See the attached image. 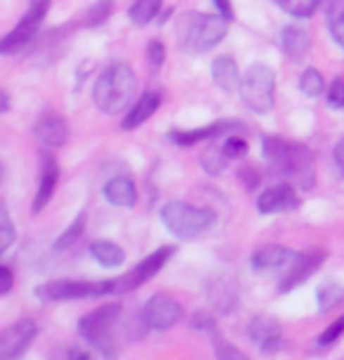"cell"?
<instances>
[{"instance_id": "1", "label": "cell", "mask_w": 344, "mask_h": 360, "mask_svg": "<svg viewBox=\"0 0 344 360\" xmlns=\"http://www.w3.org/2000/svg\"><path fill=\"white\" fill-rule=\"evenodd\" d=\"M262 153H265L269 172L288 179L293 186L302 191H312L316 186V162L314 153L307 146L293 144L281 137L262 139Z\"/></svg>"}, {"instance_id": "2", "label": "cell", "mask_w": 344, "mask_h": 360, "mask_svg": "<svg viewBox=\"0 0 344 360\" xmlns=\"http://www.w3.org/2000/svg\"><path fill=\"white\" fill-rule=\"evenodd\" d=\"M137 76L127 64L116 62L99 73L92 87L94 106L106 115H118L134 104Z\"/></svg>"}, {"instance_id": "3", "label": "cell", "mask_w": 344, "mask_h": 360, "mask_svg": "<svg viewBox=\"0 0 344 360\" xmlns=\"http://www.w3.org/2000/svg\"><path fill=\"white\" fill-rule=\"evenodd\" d=\"M229 31V19L222 15H198L186 12L177 24L179 47L186 54H203L222 43Z\"/></svg>"}, {"instance_id": "4", "label": "cell", "mask_w": 344, "mask_h": 360, "mask_svg": "<svg viewBox=\"0 0 344 360\" xmlns=\"http://www.w3.org/2000/svg\"><path fill=\"white\" fill-rule=\"evenodd\" d=\"M160 219H163L165 229L172 236H177L179 240H198L215 226L217 217L210 207L191 205L184 200H170L160 210Z\"/></svg>"}, {"instance_id": "5", "label": "cell", "mask_w": 344, "mask_h": 360, "mask_svg": "<svg viewBox=\"0 0 344 360\" xmlns=\"http://www.w3.org/2000/svg\"><path fill=\"white\" fill-rule=\"evenodd\" d=\"M120 316H123V307L120 304H106V307L94 309L92 314H87L78 321V335L90 346H94V351L102 353L106 360L113 358L111 337Z\"/></svg>"}, {"instance_id": "6", "label": "cell", "mask_w": 344, "mask_h": 360, "mask_svg": "<svg viewBox=\"0 0 344 360\" xmlns=\"http://www.w3.org/2000/svg\"><path fill=\"white\" fill-rule=\"evenodd\" d=\"M118 281H47L36 288V297L43 302H71V299H92L116 295Z\"/></svg>"}, {"instance_id": "7", "label": "cell", "mask_w": 344, "mask_h": 360, "mask_svg": "<svg viewBox=\"0 0 344 360\" xmlns=\"http://www.w3.org/2000/svg\"><path fill=\"white\" fill-rule=\"evenodd\" d=\"M276 76L267 64L255 62L248 66L246 76L241 80V99L253 113H269L274 108Z\"/></svg>"}, {"instance_id": "8", "label": "cell", "mask_w": 344, "mask_h": 360, "mask_svg": "<svg viewBox=\"0 0 344 360\" xmlns=\"http://www.w3.org/2000/svg\"><path fill=\"white\" fill-rule=\"evenodd\" d=\"M47 10H50V0H31L29 10H26L24 17H22V22H19L8 36L0 40V54L22 52L24 47L36 38V33L40 29V24H43Z\"/></svg>"}, {"instance_id": "9", "label": "cell", "mask_w": 344, "mask_h": 360, "mask_svg": "<svg viewBox=\"0 0 344 360\" xmlns=\"http://www.w3.org/2000/svg\"><path fill=\"white\" fill-rule=\"evenodd\" d=\"M174 252H177V250H174L172 245H163V248H158L156 252H151L149 257H144V259H141L137 266L130 271V274H125L123 278H118L116 295H125V292H132V290L141 288L144 283H149L151 278L156 276L158 271L172 259Z\"/></svg>"}, {"instance_id": "10", "label": "cell", "mask_w": 344, "mask_h": 360, "mask_svg": "<svg viewBox=\"0 0 344 360\" xmlns=\"http://www.w3.org/2000/svg\"><path fill=\"white\" fill-rule=\"evenodd\" d=\"M181 314H184L181 304L174 297L165 295V292L153 295L149 302L144 304V309H141V318H144L146 328L156 330V332H165L174 328V325L181 321Z\"/></svg>"}, {"instance_id": "11", "label": "cell", "mask_w": 344, "mask_h": 360, "mask_svg": "<svg viewBox=\"0 0 344 360\" xmlns=\"http://www.w3.org/2000/svg\"><path fill=\"white\" fill-rule=\"evenodd\" d=\"M38 335V325L24 318V321L12 323L0 337V360H17L24 356L31 342Z\"/></svg>"}, {"instance_id": "12", "label": "cell", "mask_w": 344, "mask_h": 360, "mask_svg": "<svg viewBox=\"0 0 344 360\" xmlns=\"http://www.w3.org/2000/svg\"><path fill=\"white\" fill-rule=\"evenodd\" d=\"M243 125L238 120H215L205 127H196V130H172L167 139L174 141L177 146H193L198 141H215L219 137H229L234 132H241Z\"/></svg>"}, {"instance_id": "13", "label": "cell", "mask_w": 344, "mask_h": 360, "mask_svg": "<svg viewBox=\"0 0 344 360\" xmlns=\"http://www.w3.org/2000/svg\"><path fill=\"white\" fill-rule=\"evenodd\" d=\"M323 262H326V252H323V250H309V252L295 255V259L290 262V269L283 274L279 290L290 292V290L300 288L302 283L309 281V278L321 269Z\"/></svg>"}, {"instance_id": "14", "label": "cell", "mask_w": 344, "mask_h": 360, "mask_svg": "<svg viewBox=\"0 0 344 360\" xmlns=\"http://www.w3.org/2000/svg\"><path fill=\"white\" fill-rule=\"evenodd\" d=\"M248 337L262 353H276L283 346V330L281 323L274 316L260 314L248 325Z\"/></svg>"}, {"instance_id": "15", "label": "cell", "mask_w": 344, "mask_h": 360, "mask_svg": "<svg viewBox=\"0 0 344 360\" xmlns=\"http://www.w3.org/2000/svg\"><path fill=\"white\" fill-rule=\"evenodd\" d=\"M298 205H300V198L290 181H283V184H274V186L265 188V193L257 198V212H262V214L288 212V210H295Z\"/></svg>"}, {"instance_id": "16", "label": "cell", "mask_w": 344, "mask_h": 360, "mask_svg": "<svg viewBox=\"0 0 344 360\" xmlns=\"http://www.w3.org/2000/svg\"><path fill=\"white\" fill-rule=\"evenodd\" d=\"M33 132H36V137L50 148H59L69 141V125H66V120L57 113L40 115V118L36 120Z\"/></svg>"}, {"instance_id": "17", "label": "cell", "mask_w": 344, "mask_h": 360, "mask_svg": "<svg viewBox=\"0 0 344 360\" xmlns=\"http://www.w3.org/2000/svg\"><path fill=\"white\" fill-rule=\"evenodd\" d=\"M57 181H59V165L50 153H45L43 167H40L38 191H36V198H33V205H31L33 214H38L40 210H45V205L50 202L52 193H55V188H57Z\"/></svg>"}, {"instance_id": "18", "label": "cell", "mask_w": 344, "mask_h": 360, "mask_svg": "<svg viewBox=\"0 0 344 360\" xmlns=\"http://www.w3.org/2000/svg\"><path fill=\"white\" fill-rule=\"evenodd\" d=\"M309 47H312V36H309L307 29L290 24L281 31V50L288 59L302 62L309 54Z\"/></svg>"}, {"instance_id": "19", "label": "cell", "mask_w": 344, "mask_h": 360, "mask_svg": "<svg viewBox=\"0 0 344 360\" xmlns=\"http://www.w3.org/2000/svg\"><path fill=\"white\" fill-rule=\"evenodd\" d=\"M295 259V252L290 248H283V245H262L253 252V269L255 271H279L283 269L286 264H290Z\"/></svg>"}, {"instance_id": "20", "label": "cell", "mask_w": 344, "mask_h": 360, "mask_svg": "<svg viewBox=\"0 0 344 360\" xmlns=\"http://www.w3.org/2000/svg\"><path fill=\"white\" fill-rule=\"evenodd\" d=\"M212 80L219 90L224 92H234V90H241V71H238V64H236L234 57L229 54H219V57L212 59Z\"/></svg>"}, {"instance_id": "21", "label": "cell", "mask_w": 344, "mask_h": 360, "mask_svg": "<svg viewBox=\"0 0 344 360\" xmlns=\"http://www.w3.org/2000/svg\"><path fill=\"white\" fill-rule=\"evenodd\" d=\"M160 106V94L158 92H144L141 97L134 101V104L130 106V111H127V115L123 118V130H134V127H139L141 123H146V120L151 118L153 113L158 111Z\"/></svg>"}, {"instance_id": "22", "label": "cell", "mask_w": 344, "mask_h": 360, "mask_svg": "<svg viewBox=\"0 0 344 360\" xmlns=\"http://www.w3.org/2000/svg\"><path fill=\"white\" fill-rule=\"evenodd\" d=\"M104 195L111 205H118V207H132L134 202H137V188H134V181L125 174L111 176V179L104 184Z\"/></svg>"}, {"instance_id": "23", "label": "cell", "mask_w": 344, "mask_h": 360, "mask_svg": "<svg viewBox=\"0 0 344 360\" xmlns=\"http://www.w3.org/2000/svg\"><path fill=\"white\" fill-rule=\"evenodd\" d=\"M90 255L104 269H118L125 262V250L109 240H94L90 245Z\"/></svg>"}, {"instance_id": "24", "label": "cell", "mask_w": 344, "mask_h": 360, "mask_svg": "<svg viewBox=\"0 0 344 360\" xmlns=\"http://www.w3.org/2000/svg\"><path fill=\"white\" fill-rule=\"evenodd\" d=\"M210 302L219 314H231L236 304V285L229 278H219V281L210 283Z\"/></svg>"}, {"instance_id": "25", "label": "cell", "mask_w": 344, "mask_h": 360, "mask_svg": "<svg viewBox=\"0 0 344 360\" xmlns=\"http://www.w3.org/2000/svg\"><path fill=\"white\" fill-rule=\"evenodd\" d=\"M160 5H163V0H134L130 5V22L134 26H146L151 22V19L158 17L160 12Z\"/></svg>"}, {"instance_id": "26", "label": "cell", "mask_w": 344, "mask_h": 360, "mask_svg": "<svg viewBox=\"0 0 344 360\" xmlns=\"http://www.w3.org/2000/svg\"><path fill=\"white\" fill-rule=\"evenodd\" d=\"M283 12L298 17V19H309L316 15V10L321 8V0H272Z\"/></svg>"}, {"instance_id": "27", "label": "cell", "mask_w": 344, "mask_h": 360, "mask_svg": "<svg viewBox=\"0 0 344 360\" xmlns=\"http://www.w3.org/2000/svg\"><path fill=\"white\" fill-rule=\"evenodd\" d=\"M227 162H229V155L224 153V146L222 144H210L208 146V151L200 155V165H203V169L208 174L224 172Z\"/></svg>"}, {"instance_id": "28", "label": "cell", "mask_w": 344, "mask_h": 360, "mask_svg": "<svg viewBox=\"0 0 344 360\" xmlns=\"http://www.w3.org/2000/svg\"><path fill=\"white\" fill-rule=\"evenodd\" d=\"M113 8H116V0H97V3L85 12L83 26H87V29H97V26H102L106 19L113 15Z\"/></svg>"}, {"instance_id": "29", "label": "cell", "mask_w": 344, "mask_h": 360, "mask_svg": "<svg viewBox=\"0 0 344 360\" xmlns=\"http://www.w3.org/2000/svg\"><path fill=\"white\" fill-rule=\"evenodd\" d=\"M344 299V288L340 283L335 281H326L319 288V295H316V302H319V309L321 311H330L335 309L337 304H340Z\"/></svg>"}, {"instance_id": "30", "label": "cell", "mask_w": 344, "mask_h": 360, "mask_svg": "<svg viewBox=\"0 0 344 360\" xmlns=\"http://www.w3.org/2000/svg\"><path fill=\"white\" fill-rule=\"evenodd\" d=\"M83 229H85V214H78L76 219L69 224V229H66L64 233L55 240V250H69L73 243L83 236Z\"/></svg>"}, {"instance_id": "31", "label": "cell", "mask_w": 344, "mask_h": 360, "mask_svg": "<svg viewBox=\"0 0 344 360\" xmlns=\"http://www.w3.org/2000/svg\"><path fill=\"white\" fill-rule=\"evenodd\" d=\"M17 238V231H15V224L10 219V212L8 207H0V252H8L12 248V243H15Z\"/></svg>"}, {"instance_id": "32", "label": "cell", "mask_w": 344, "mask_h": 360, "mask_svg": "<svg viewBox=\"0 0 344 360\" xmlns=\"http://www.w3.org/2000/svg\"><path fill=\"white\" fill-rule=\"evenodd\" d=\"M323 87H326V83H323V76L316 69H307L305 73H302L300 90L305 92L307 97H321Z\"/></svg>"}, {"instance_id": "33", "label": "cell", "mask_w": 344, "mask_h": 360, "mask_svg": "<svg viewBox=\"0 0 344 360\" xmlns=\"http://www.w3.org/2000/svg\"><path fill=\"white\" fill-rule=\"evenodd\" d=\"M215 356H217V360H250L238 346H234L231 342H224V339H219V337H215Z\"/></svg>"}, {"instance_id": "34", "label": "cell", "mask_w": 344, "mask_h": 360, "mask_svg": "<svg viewBox=\"0 0 344 360\" xmlns=\"http://www.w3.org/2000/svg\"><path fill=\"white\" fill-rule=\"evenodd\" d=\"M191 325H193V330L203 332V335L217 337V321H215V316L210 311H196L191 316Z\"/></svg>"}, {"instance_id": "35", "label": "cell", "mask_w": 344, "mask_h": 360, "mask_svg": "<svg viewBox=\"0 0 344 360\" xmlns=\"http://www.w3.org/2000/svg\"><path fill=\"white\" fill-rule=\"evenodd\" d=\"M222 146H224V153L229 155V160H236L248 153V141L243 137H236V134H229V137L222 141Z\"/></svg>"}, {"instance_id": "36", "label": "cell", "mask_w": 344, "mask_h": 360, "mask_svg": "<svg viewBox=\"0 0 344 360\" xmlns=\"http://www.w3.org/2000/svg\"><path fill=\"white\" fill-rule=\"evenodd\" d=\"M342 335H344V316H342V318H337L335 323H330L328 328L321 332L319 344H321V346H330V344H335Z\"/></svg>"}, {"instance_id": "37", "label": "cell", "mask_w": 344, "mask_h": 360, "mask_svg": "<svg viewBox=\"0 0 344 360\" xmlns=\"http://www.w3.org/2000/svg\"><path fill=\"white\" fill-rule=\"evenodd\" d=\"M146 59H149L151 69L158 71L165 62V45L160 43V40H151V43L146 45Z\"/></svg>"}, {"instance_id": "38", "label": "cell", "mask_w": 344, "mask_h": 360, "mask_svg": "<svg viewBox=\"0 0 344 360\" xmlns=\"http://www.w3.org/2000/svg\"><path fill=\"white\" fill-rule=\"evenodd\" d=\"M328 106L344 108V78H335L333 85L328 87Z\"/></svg>"}, {"instance_id": "39", "label": "cell", "mask_w": 344, "mask_h": 360, "mask_svg": "<svg viewBox=\"0 0 344 360\" xmlns=\"http://www.w3.org/2000/svg\"><path fill=\"white\" fill-rule=\"evenodd\" d=\"M344 17V0H328L326 3V19H328V26L340 22Z\"/></svg>"}, {"instance_id": "40", "label": "cell", "mask_w": 344, "mask_h": 360, "mask_svg": "<svg viewBox=\"0 0 344 360\" xmlns=\"http://www.w3.org/2000/svg\"><path fill=\"white\" fill-rule=\"evenodd\" d=\"M238 176H241V184L246 188H255L260 184V172L255 167H243L238 172Z\"/></svg>"}, {"instance_id": "41", "label": "cell", "mask_w": 344, "mask_h": 360, "mask_svg": "<svg viewBox=\"0 0 344 360\" xmlns=\"http://www.w3.org/2000/svg\"><path fill=\"white\" fill-rule=\"evenodd\" d=\"M12 285H15V276H12V271L8 266H0V295H8L12 290Z\"/></svg>"}, {"instance_id": "42", "label": "cell", "mask_w": 344, "mask_h": 360, "mask_svg": "<svg viewBox=\"0 0 344 360\" xmlns=\"http://www.w3.org/2000/svg\"><path fill=\"white\" fill-rule=\"evenodd\" d=\"M333 162L337 167V172L344 176V137L335 144V151H333Z\"/></svg>"}, {"instance_id": "43", "label": "cell", "mask_w": 344, "mask_h": 360, "mask_svg": "<svg viewBox=\"0 0 344 360\" xmlns=\"http://www.w3.org/2000/svg\"><path fill=\"white\" fill-rule=\"evenodd\" d=\"M215 3V8H217V12L222 17H227V19H231L234 17V10H231V0H212Z\"/></svg>"}, {"instance_id": "44", "label": "cell", "mask_w": 344, "mask_h": 360, "mask_svg": "<svg viewBox=\"0 0 344 360\" xmlns=\"http://www.w3.org/2000/svg\"><path fill=\"white\" fill-rule=\"evenodd\" d=\"M330 33H333V38L344 47V17L340 19V22L330 24Z\"/></svg>"}, {"instance_id": "45", "label": "cell", "mask_w": 344, "mask_h": 360, "mask_svg": "<svg viewBox=\"0 0 344 360\" xmlns=\"http://www.w3.org/2000/svg\"><path fill=\"white\" fill-rule=\"evenodd\" d=\"M69 360H92V353H87L83 349H71L69 351Z\"/></svg>"}, {"instance_id": "46", "label": "cell", "mask_w": 344, "mask_h": 360, "mask_svg": "<svg viewBox=\"0 0 344 360\" xmlns=\"http://www.w3.org/2000/svg\"><path fill=\"white\" fill-rule=\"evenodd\" d=\"M10 111V97H8V92H3L0 94V113H8Z\"/></svg>"}]
</instances>
